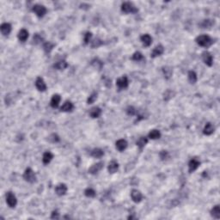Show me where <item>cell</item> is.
Masks as SVG:
<instances>
[{
    "label": "cell",
    "instance_id": "obj_4",
    "mask_svg": "<svg viewBox=\"0 0 220 220\" xmlns=\"http://www.w3.org/2000/svg\"><path fill=\"white\" fill-rule=\"evenodd\" d=\"M32 11L35 12V14L38 17H43L46 13H47V9L45 6L40 5V4H35L33 6Z\"/></svg>",
    "mask_w": 220,
    "mask_h": 220
},
{
    "label": "cell",
    "instance_id": "obj_16",
    "mask_svg": "<svg viewBox=\"0 0 220 220\" xmlns=\"http://www.w3.org/2000/svg\"><path fill=\"white\" fill-rule=\"evenodd\" d=\"M101 114V109L98 107H94L92 108L90 111H89V115L91 118H94V119H97V118H99Z\"/></svg>",
    "mask_w": 220,
    "mask_h": 220
},
{
    "label": "cell",
    "instance_id": "obj_14",
    "mask_svg": "<svg viewBox=\"0 0 220 220\" xmlns=\"http://www.w3.org/2000/svg\"><path fill=\"white\" fill-rule=\"evenodd\" d=\"M61 101V97L60 95L58 94H55L53 96V97L51 99V101H50V104H51V107L55 109V108H58L59 105H60V102Z\"/></svg>",
    "mask_w": 220,
    "mask_h": 220
},
{
    "label": "cell",
    "instance_id": "obj_1",
    "mask_svg": "<svg viewBox=\"0 0 220 220\" xmlns=\"http://www.w3.org/2000/svg\"><path fill=\"white\" fill-rule=\"evenodd\" d=\"M196 42L199 46L204 47V48H208L212 44V40L211 38L207 35H202L196 38Z\"/></svg>",
    "mask_w": 220,
    "mask_h": 220
},
{
    "label": "cell",
    "instance_id": "obj_6",
    "mask_svg": "<svg viewBox=\"0 0 220 220\" xmlns=\"http://www.w3.org/2000/svg\"><path fill=\"white\" fill-rule=\"evenodd\" d=\"M202 60H203V61L205 62V64L207 65H208V66H211L212 64H213L212 55L209 52H207V51L203 52V53H202Z\"/></svg>",
    "mask_w": 220,
    "mask_h": 220
},
{
    "label": "cell",
    "instance_id": "obj_24",
    "mask_svg": "<svg viewBox=\"0 0 220 220\" xmlns=\"http://www.w3.org/2000/svg\"><path fill=\"white\" fill-rule=\"evenodd\" d=\"M74 109V105L71 102V101H65L64 104H63V106L61 107V111L63 112H71V111H72Z\"/></svg>",
    "mask_w": 220,
    "mask_h": 220
},
{
    "label": "cell",
    "instance_id": "obj_19",
    "mask_svg": "<svg viewBox=\"0 0 220 220\" xmlns=\"http://www.w3.org/2000/svg\"><path fill=\"white\" fill-rule=\"evenodd\" d=\"M118 169H119V163L114 160L111 161L109 164V167H108L109 172L111 173V174H114V173H115L118 170Z\"/></svg>",
    "mask_w": 220,
    "mask_h": 220
},
{
    "label": "cell",
    "instance_id": "obj_12",
    "mask_svg": "<svg viewBox=\"0 0 220 220\" xmlns=\"http://www.w3.org/2000/svg\"><path fill=\"white\" fill-rule=\"evenodd\" d=\"M35 87L39 91H45L47 89V85L44 82V80L41 77H37L35 81Z\"/></svg>",
    "mask_w": 220,
    "mask_h": 220
},
{
    "label": "cell",
    "instance_id": "obj_11",
    "mask_svg": "<svg viewBox=\"0 0 220 220\" xmlns=\"http://www.w3.org/2000/svg\"><path fill=\"white\" fill-rule=\"evenodd\" d=\"M67 192V187L64 183H60L56 186L55 187V193L59 196L65 195Z\"/></svg>",
    "mask_w": 220,
    "mask_h": 220
},
{
    "label": "cell",
    "instance_id": "obj_15",
    "mask_svg": "<svg viewBox=\"0 0 220 220\" xmlns=\"http://www.w3.org/2000/svg\"><path fill=\"white\" fill-rule=\"evenodd\" d=\"M0 29H1V33L4 35H9L10 33L11 32V25L8 23H4L1 25Z\"/></svg>",
    "mask_w": 220,
    "mask_h": 220
},
{
    "label": "cell",
    "instance_id": "obj_17",
    "mask_svg": "<svg viewBox=\"0 0 220 220\" xmlns=\"http://www.w3.org/2000/svg\"><path fill=\"white\" fill-rule=\"evenodd\" d=\"M140 40L142 41V43L144 44V46L145 47H149L151 45V42H152V38L150 35L148 34H145V35H143L142 36L140 37Z\"/></svg>",
    "mask_w": 220,
    "mask_h": 220
},
{
    "label": "cell",
    "instance_id": "obj_27",
    "mask_svg": "<svg viewBox=\"0 0 220 220\" xmlns=\"http://www.w3.org/2000/svg\"><path fill=\"white\" fill-rule=\"evenodd\" d=\"M103 155H104V152L100 148H96V149L92 150V151H91V156L93 158H101Z\"/></svg>",
    "mask_w": 220,
    "mask_h": 220
},
{
    "label": "cell",
    "instance_id": "obj_13",
    "mask_svg": "<svg viewBox=\"0 0 220 220\" xmlns=\"http://www.w3.org/2000/svg\"><path fill=\"white\" fill-rule=\"evenodd\" d=\"M163 52H164V48H163V46H162V45H158V46H157L155 48L152 50V52H151V57L152 58H156V57H158L160 55H162L163 53Z\"/></svg>",
    "mask_w": 220,
    "mask_h": 220
},
{
    "label": "cell",
    "instance_id": "obj_9",
    "mask_svg": "<svg viewBox=\"0 0 220 220\" xmlns=\"http://www.w3.org/2000/svg\"><path fill=\"white\" fill-rule=\"evenodd\" d=\"M102 168H103V163L100 162L97 163H95L89 169V173L91 175H96L99 171H101Z\"/></svg>",
    "mask_w": 220,
    "mask_h": 220
},
{
    "label": "cell",
    "instance_id": "obj_5",
    "mask_svg": "<svg viewBox=\"0 0 220 220\" xmlns=\"http://www.w3.org/2000/svg\"><path fill=\"white\" fill-rule=\"evenodd\" d=\"M6 202L10 207L14 208L17 204V199L11 192H9L6 195Z\"/></svg>",
    "mask_w": 220,
    "mask_h": 220
},
{
    "label": "cell",
    "instance_id": "obj_23",
    "mask_svg": "<svg viewBox=\"0 0 220 220\" xmlns=\"http://www.w3.org/2000/svg\"><path fill=\"white\" fill-rule=\"evenodd\" d=\"M211 215L216 219H220V207L219 205L213 207V208L211 210Z\"/></svg>",
    "mask_w": 220,
    "mask_h": 220
},
{
    "label": "cell",
    "instance_id": "obj_36",
    "mask_svg": "<svg viewBox=\"0 0 220 220\" xmlns=\"http://www.w3.org/2000/svg\"><path fill=\"white\" fill-rule=\"evenodd\" d=\"M103 44V41L100 39H95L93 41H91V48H99L100 46H101Z\"/></svg>",
    "mask_w": 220,
    "mask_h": 220
},
{
    "label": "cell",
    "instance_id": "obj_20",
    "mask_svg": "<svg viewBox=\"0 0 220 220\" xmlns=\"http://www.w3.org/2000/svg\"><path fill=\"white\" fill-rule=\"evenodd\" d=\"M214 130H215L214 126L211 123H207L204 127L203 133L205 135H211L214 133Z\"/></svg>",
    "mask_w": 220,
    "mask_h": 220
},
{
    "label": "cell",
    "instance_id": "obj_18",
    "mask_svg": "<svg viewBox=\"0 0 220 220\" xmlns=\"http://www.w3.org/2000/svg\"><path fill=\"white\" fill-rule=\"evenodd\" d=\"M115 146H116V149H117L118 150L123 151V150H126V147H127V142H126V140H125V139H119V140L116 142Z\"/></svg>",
    "mask_w": 220,
    "mask_h": 220
},
{
    "label": "cell",
    "instance_id": "obj_31",
    "mask_svg": "<svg viewBox=\"0 0 220 220\" xmlns=\"http://www.w3.org/2000/svg\"><path fill=\"white\" fill-rule=\"evenodd\" d=\"M54 48V44L50 42V41H48V42H45L44 45H43V49L46 53H50L53 48Z\"/></svg>",
    "mask_w": 220,
    "mask_h": 220
},
{
    "label": "cell",
    "instance_id": "obj_42",
    "mask_svg": "<svg viewBox=\"0 0 220 220\" xmlns=\"http://www.w3.org/2000/svg\"><path fill=\"white\" fill-rule=\"evenodd\" d=\"M91 37H92V33H91V32H87L85 35H84V43H85V44H88V43L90 41Z\"/></svg>",
    "mask_w": 220,
    "mask_h": 220
},
{
    "label": "cell",
    "instance_id": "obj_44",
    "mask_svg": "<svg viewBox=\"0 0 220 220\" xmlns=\"http://www.w3.org/2000/svg\"><path fill=\"white\" fill-rule=\"evenodd\" d=\"M51 219H60V214L57 211H53V213H52V216H51Z\"/></svg>",
    "mask_w": 220,
    "mask_h": 220
},
{
    "label": "cell",
    "instance_id": "obj_7",
    "mask_svg": "<svg viewBox=\"0 0 220 220\" xmlns=\"http://www.w3.org/2000/svg\"><path fill=\"white\" fill-rule=\"evenodd\" d=\"M200 165V162L199 160H197L196 158L191 159L188 163V170L189 173H193L194 171H195L196 170L199 168V166Z\"/></svg>",
    "mask_w": 220,
    "mask_h": 220
},
{
    "label": "cell",
    "instance_id": "obj_26",
    "mask_svg": "<svg viewBox=\"0 0 220 220\" xmlns=\"http://www.w3.org/2000/svg\"><path fill=\"white\" fill-rule=\"evenodd\" d=\"M148 143V138H147L146 137H140L138 140H137V145L138 147L140 149V150H142L144 147L146 145V144Z\"/></svg>",
    "mask_w": 220,
    "mask_h": 220
},
{
    "label": "cell",
    "instance_id": "obj_34",
    "mask_svg": "<svg viewBox=\"0 0 220 220\" xmlns=\"http://www.w3.org/2000/svg\"><path fill=\"white\" fill-rule=\"evenodd\" d=\"M144 59V56L143 54L140 53V52H136L133 53V57H132V60H134V61H140Z\"/></svg>",
    "mask_w": 220,
    "mask_h": 220
},
{
    "label": "cell",
    "instance_id": "obj_39",
    "mask_svg": "<svg viewBox=\"0 0 220 220\" xmlns=\"http://www.w3.org/2000/svg\"><path fill=\"white\" fill-rule=\"evenodd\" d=\"M48 140L51 141V142H53V143H57V142L60 141V137L57 134H55V133H53V134H51L49 136Z\"/></svg>",
    "mask_w": 220,
    "mask_h": 220
},
{
    "label": "cell",
    "instance_id": "obj_28",
    "mask_svg": "<svg viewBox=\"0 0 220 220\" xmlns=\"http://www.w3.org/2000/svg\"><path fill=\"white\" fill-rule=\"evenodd\" d=\"M68 66V64L65 60H60V61L57 62L53 65V67L57 70H64Z\"/></svg>",
    "mask_w": 220,
    "mask_h": 220
},
{
    "label": "cell",
    "instance_id": "obj_10",
    "mask_svg": "<svg viewBox=\"0 0 220 220\" xmlns=\"http://www.w3.org/2000/svg\"><path fill=\"white\" fill-rule=\"evenodd\" d=\"M128 84H129L128 78L126 76H123L121 77L118 78L117 81H116V85L118 86L120 89H126V88H127Z\"/></svg>",
    "mask_w": 220,
    "mask_h": 220
},
{
    "label": "cell",
    "instance_id": "obj_8",
    "mask_svg": "<svg viewBox=\"0 0 220 220\" xmlns=\"http://www.w3.org/2000/svg\"><path fill=\"white\" fill-rule=\"evenodd\" d=\"M131 198H132V199H133V202H135V203H139L142 200V199H143V195L140 193V191H138L137 189H133L131 192Z\"/></svg>",
    "mask_w": 220,
    "mask_h": 220
},
{
    "label": "cell",
    "instance_id": "obj_29",
    "mask_svg": "<svg viewBox=\"0 0 220 220\" xmlns=\"http://www.w3.org/2000/svg\"><path fill=\"white\" fill-rule=\"evenodd\" d=\"M149 138L150 139H158L161 137V133L159 132L158 130L157 129H154V130H151L150 133H149V135H148Z\"/></svg>",
    "mask_w": 220,
    "mask_h": 220
},
{
    "label": "cell",
    "instance_id": "obj_25",
    "mask_svg": "<svg viewBox=\"0 0 220 220\" xmlns=\"http://www.w3.org/2000/svg\"><path fill=\"white\" fill-rule=\"evenodd\" d=\"M53 158V155L50 152V151H46L44 154H43V157H42V162L44 164H48L49 163L52 161V159Z\"/></svg>",
    "mask_w": 220,
    "mask_h": 220
},
{
    "label": "cell",
    "instance_id": "obj_37",
    "mask_svg": "<svg viewBox=\"0 0 220 220\" xmlns=\"http://www.w3.org/2000/svg\"><path fill=\"white\" fill-rule=\"evenodd\" d=\"M97 93H93V94H91L89 96V97L88 98L87 103L88 104H92V103H94L97 101Z\"/></svg>",
    "mask_w": 220,
    "mask_h": 220
},
{
    "label": "cell",
    "instance_id": "obj_40",
    "mask_svg": "<svg viewBox=\"0 0 220 220\" xmlns=\"http://www.w3.org/2000/svg\"><path fill=\"white\" fill-rule=\"evenodd\" d=\"M91 65H92L94 67L97 68V69H101V66H102V63H101V61H100L99 60H92Z\"/></svg>",
    "mask_w": 220,
    "mask_h": 220
},
{
    "label": "cell",
    "instance_id": "obj_3",
    "mask_svg": "<svg viewBox=\"0 0 220 220\" xmlns=\"http://www.w3.org/2000/svg\"><path fill=\"white\" fill-rule=\"evenodd\" d=\"M23 178L26 182H28L29 183H34L36 182V175H35V172L33 171V170L30 168L26 169L24 174H23Z\"/></svg>",
    "mask_w": 220,
    "mask_h": 220
},
{
    "label": "cell",
    "instance_id": "obj_32",
    "mask_svg": "<svg viewBox=\"0 0 220 220\" xmlns=\"http://www.w3.org/2000/svg\"><path fill=\"white\" fill-rule=\"evenodd\" d=\"M175 96V92L171 90V89H168L165 91V93L163 94V99L164 101H169L173 97Z\"/></svg>",
    "mask_w": 220,
    "mask_h": 220
},
{
    "label": "cell",
    "instance_id": "obj_38",
    "mask_svg": "<svg viewBox=\"0 0 220 220\" xmlns=\"http://www.w3.org/2000/svg\"><path fill=\"white\" fill-rule=\"evenodd\" d=\"M42 40H43L42 37L40 36L39 34H35V35L33 36V43L35 44V45L40 44V42H42Z\"/></svg>",
    "mask_w": 220,
    "mask_h": 220
},
{
    "label": "cell",
    "instance_id": "obj_22",
    "mask_svg": "<svg viewBox=\"0 0 220 220\" xmlns=\"http://www.w3.org/2000/svg\"><path fill=\"white\" fill-rule=\"evenodd\" d=\"M162 71H163V73L164 75V77L166 79H170L172 77V74H173V70H172L171 67L170 66H163L162 68Z\"/></svg>",
    "mask_w": 220,
    "mask_h": 220
},
{
    "label": "cell",
    "instance_id": "obj_41",
    "mask_svg": "<svg viewBox=\"0 0 220 220\" xmlns=\"http://www.w3.org/2000/svg\"><path fill=\"white\" fill-rule=\"evenodd\" d=\"M136 113H137V110L135 109L133 107H132V106H130V107H128V108L126 109V114H127L128 115L133 116V115L136 114Z\"/></svg>",
    "mask_w": 220,
    "mask_h": 220
},
{
    "label": "cell",
    "instance_id": "obj_21",
    "mask_svg": "<svg viewBox=\"0 0 220 220\" xmlns=\"http://www.w3.org/2000/svg\"><path fill=\"white\" fill-rule=\"evenodd\" d=\"M17 37H18V39H19L20 41L24 42L28 38V32L26 29H21L19 31L18 35H17Z\"/></svg>",
    "mask_w": 220,
    "mask_h": 220
},
{
    "label": "cell",
    "instance_id": "obj_2",
    "mask_svg": "<svg viewBox=\"0 0 220 220\" xmlns=\"http://www.w3.org/2000/svg\"><path fill=\"white\" fill-rule=\"evenodd\" d=\"M121 11L124 13H126V14H128V13L134 14V13H137L138 11V8L135 6L133 3H130V2L123 3L122 5H121Z\"/></svg>",
    "mask_w": 220,
    "mask_h": 220
},
{
    "label": "cell",
    "instance_id": "obj_35",
    "mask_svg": "<svg viewBox=\"0 0 220 220\" xmlns=\"http://www.w3.org/2000/svg\"><path fill=\"white\" fill-rule=\"evenodd\" d=\"M84 194L88 198H93L96 196V191L93 188H87L84 191Z\"/></svg>",
    "mask_w": 220,
    "mask_h": 220
},
{
    "label": "cell",
    "instance_id": "obj_43",
    "mask_svg": "<svg viewBox=\"0 0 220 220\" xmlns=\"http://www.w3.org/2000/svg\"><path fill=\"white\" fill-rule=\"evenodd\" d=\"M159 156H160V158L162 159V160H165V159H167L169 158V153L166 150H162L159 153Z\"/></svg>",
    "mask_w": 220,
    "mask_h": 220
},
{
    "label": "cell",
    "instance_id": "obj_33",
    "mask_svg": "<svg viewBox=\"0 0 220 220\" xmlns=\"http://www.w3.org/2000/svg\"><path fill=\"white\" fill-rule=\"evenodd\" d=\"M188 80L191 84H195L197 82V75L194 72L190 71L188 72Z\"/></svg>",
    "mask_w": 220,
    "mask_h": 220
},
{
    "label": "cell",
    "instance_id": "obj_30",
    "mask_svg": "<svg viewBox=\"0 0 220 220\" xmlns=\"http://www.w3.org/2000/svg\"><path fill=\"white\" fill-rule=\"evenodd\" d=\"M213 24H214V22H212V20L207 19V20H204V21L199 24V26H200L202 28H211Z\"/></svg>",
    "mask_w": 220,
    "mask_h": 220
}]
</instances>
